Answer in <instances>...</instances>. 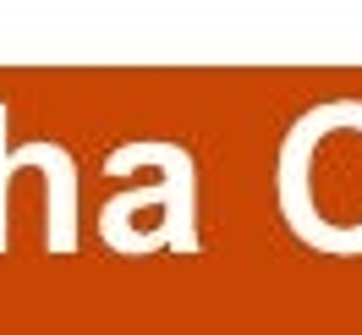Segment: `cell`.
<instances>
[{
	"label": "cell",
	"mask_w": 362,
	"mask_h": 335,
	"mask_svg": "<svg viewBox=\"0 0 362 335\" xmlns=\"http://www.w3.org/2000/svg\"><path fill=\"white\" fill-rule=\"evenodd\" d=\"M154 165L159 181L154 187H132V193H115L105 209H99V237L110 242L121 237L137 215L159 209L154 225V253L159 247H176V253H198V165L192 154L170 143V137H143V143H121L105 154V176H127V171H143Z\"/></svg>",
	"instance_id": "obj_1"
},
{
	"label": "cell",
	"mask_w": 362,
	"mask_h": 335,
	"mask_svg": "<svg viewBox=\"0 0 362 335\" xmlns=\"http://www.w3.org/2000/svg\"><path fill=\"white\" fill-rule=\"evenodd\" d=\"M351 127L362 132V99H329V105H313V110L296 121L286 143H280V215L296 237L318 253H362V225H329L313 203V154L324 132H340Z\"/></svg>",
	"instance_id": "obj_2"
},
{
	"label": "cell",
	"mask_w": 362,
	"mask_h": 335,
	"mask_svg": "<svg viewBox=\"0 0 362 335\" xmlns=\"http://www.w3.org/2000/svg\"><path fill=\"white\" fill-rule=\"evenodd\" d=\"M6 99H0V253L11 242V176L17 171H39L45 176V247L49 253H77V154H71L66 143H55V137H33L23 149H6Z\"/></svg>",
	"instance_id": "obj_3"
}]
</instances>
